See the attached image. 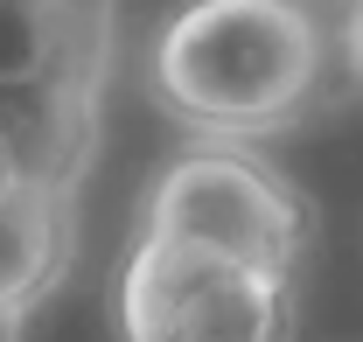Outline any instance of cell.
Here are the masks:
<instances>
[{"label":"cell","instance_id":"obj_1","mask_svg":"<svg viewBox=\"0 0 363 342\" xmlns=\"http://www.w3.org/2000/svg\"><path fill=\"white\" fill-rule=\"evenodd\" d=\"M154 98L203 140L294 126L328 84V28L308 0H182L147 56Z\"/></svg>","mask_w":363,"mask_h":342},{"label":"cell","instance_id":"obj_2","mask_svg":"<svg viewBox=\"0 0 363 342\" xmlns=\"http://www.w3.org/2000/svg\"><path fill=\"white\" fill-rule=\"evenodd\" d=\"M140 238L203 245V252L294 280V265L315 238V216H308V196L252 147L203 140L154 175V189L140 203Z\"/></svg>","mask_w":363,"mask_h":342},{"label":"cell","instance_id":"obj_3","mask_svg":"<svg viewBox=\"0 0 363 342\" xmlns=\"http://www.w3.org/2000/svg\"><path fill=\"white\" fill-rule=\"evenodd\" d=\"M119 336L126 342H294V280L245 258L133 238L119 265Z\"/></svg>","mask_w":363,"mask_h":342},{"label":"cell","instance_id":"obj_4","mask_svg":"<svg viewBox=\"0 0 363 342\" xmlns=\"http://www.w3.org/2000/svg\"><path fill=\"white\" fill-rule=\"evenodd\" d=\"M63 265V196L49 182H21L0 196V342H21L28 307Z\"/></svg>","mask_w":363,"mask_h":342},{"label":"cell","instance_id":"obj_5","mask_svg":"<svg viewBox=\"0 0 363 342\" xmlns=\"http://www.w3.org/2000/svg\"><path fill=\"white\" fill-rule=\"evenodd\" d=\"M56 49V0H0V84L43 77Z\"/></svg>","mask_w":363,"mask_h":342},{"label":"cell","instance_id":"obj_6","mask_svg":"<svg viewBox=\"0 0 363 342\" xmlns=\"http://www.w3.org/2000/svg\"><path fill=\"white\" fill-rule=\"evenodd\" d=\"M14 189V154H7V133H0V196Z\"/></svg>","mask_w":363,"mask_h":342},{"label":"cell","instance_id":"obj_7","mask_svg":"<svg viewBox=\"0 0 363 342\" xmlns=\"http://www.w3.org/2000/svg\"><path fill=\"white\" fill-rule=\"evenodd\" d=\"M350 43H357V63H363V0H357V14H350Z\"/></svg>","mask_w":363,"mask_h":342}]
</instances>
